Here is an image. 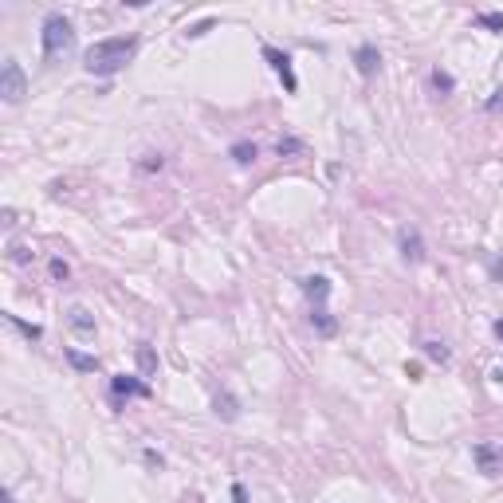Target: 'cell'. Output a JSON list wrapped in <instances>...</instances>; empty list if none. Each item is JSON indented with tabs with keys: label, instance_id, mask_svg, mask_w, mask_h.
<instances>
[{
	"label": "cell",
	"instance_id": "obj_1",
	"mask_svg": "<svg viewBox=\"0 0 503 503\" xmlns=\"http://www.w3.org/2000/svg\"><path fill=\"white\" fill-rule=\"evenodd\" d=\"M134 55H138V36L95 40V44L83 51V71L95 75V79H110V75H119Z\"/></svg>",
	"mask_w": 503,
	"mask_h": 503
},
{
	"label": "cell",
	"instance_id": "obj_2",
	"mask_svg": "<svg viewBox=\"0 0 503 503\" xmlns=\"http://www.w3.org/2000/svg\"><path fill=\"white\" fill-rule=\"evenodd\" d=\"M40 40H44V63H55V59L75 51V24L63 12H47L44 28H40Z\"/></svg>",
	"mask_w": 503,
	"mask_h": 503
},
{
	"label": "cell",
	"instance_id": "obj_3",
	"mask_svg": "<svg viewBox=\"0 0 503 503\" xmlns=\"http://www.w3.org/2000/svg\"><path fill=\"white\" fill-rule=\"evenodd\" d=\"M134 397L150 401V397H154L150 382H142V377H134V374H114L110 377V405H114L119 413L126 409V401H134Z\"/></svg>",
	"mask_w": 503,
	"mask_h": 503
},
{
	"label": "cell",
	"instance_id": "obj_4",
	"mask_svg": "<svg viewBox=\"0 0 503 503\" xmlns=\"http://www.w3.org/2000/svg\"><path fill=\"white\" fill-rule=\"evenodd\" d=\"M24 95H28V79H24V67L16 63V59H4L0 63V99L8 102V107H20L24 102Z\"/></svg>",
	"mask_w": 503,
	"mask_h": 503
},
{
	"label": "cell",
	"instance_id": "obj_5",
	"mask_svg": "<svg viewBox=\"0 0 503 503\" xmlns=\"http://www.w3.org/2000/svg\"><path fill=\"white\" fill-rule=\"evenodd\" d=\"M260 55H264V63L272 67V75H275V79L284 83V91H287V95H295V91H299V79H295L291 55H287V51H279V47H272V44H264V47H260Z\"/></svg>",
	"mask_w": 503,
	"mask_h": 503
},
{
	"label": "cell",
	"instance_id": "obj_6",
	"mask_svg": "<svg viewBox=\"0 0 503 503\" xmlns=\"http://www.w3.org/2000/svg\"><path fill=\"white\" fill-rule=\"evenodd\" d=\"M472 460H476V468L484 472V476H499L503 472V452H499V444H492V440L472 444Z\"/></svg>",
	"mask_w": 503,
	"mask_h": 503
},
{
	"label": "cell",
	"instance_id": "obj_7",
	"mask_svg": "<svg viewBox=\"0 0 503 503\" xmlns=\"http://www.w3.org/2000/svg\"><path fill=\"white\" fill-rule=\"evenodd\" d=\"M299 291L307 295V303H311V307H327L334 284H330L327 275H303V279H299Z\"/></svg>",
	"mask_w": 503,
	"mask_h": 503
},
{
	"label": "cell",
	"instance_id": "obj_8",
	"mask_svg": "<svg viewBox=\"0 0 503 503\" xmlns=\"http://www.w3.org/2000/svg\"><path fill=\"white\" fill-rule=\"evenodd\" d=\"M397 252H401L405 264H421L425 260V240L417 229H401L397 232Z\"/></svg>",
	"mask_w": 503,
	"mask_h": 503
},
{
	"label": "cell",
	"instance_id": "obj_9",
	"mask_svg": "<svg viewBox=\"0 0 503 503\" xmlns=\"http://www.w3.org/2000/svg\"><path fill=\"white\" fill-rule=\"evenodd\" d=\"M354 67L362 79H374L377 71H382V51H377V44H362L354 51Z\"/></svg>",
	"mask_w": 503,
	"mask_h": 503
},
{
	"label": "cell",
	"instance_id": "obj_10",
	"mask_svg": "<svg viewBox=\"0 0 503 503\" xmlns=\"http://www.w3.org/2000/svg\"><path fill=\"white\" fill-rule=\"evenodd\" d=\"M307 322L315 327V334H319V339H334V334H339V319H334V315H330L327 307H311Z\"/></svg>",
	"mask_w": 503,
	"mask_h": 503
},
{
	"label": "cell",
	"instance_id": "obj_11",
	"mask_svg": "<svg viewBox=\"0 0 503 503\" xmlns=\"http://www.w3.org/2000/svg\"><path fill=\"white\" fill-rule=\"evenodd\" d=\"M67 327H71L75 334H83V339H91L95 330H99L95 327V315L87 311V307H67Z\"/></svg>",
	"mask_w": 503,
	"mask_h": 503
},
{
	"label": "cell",
	"instance_id": "obj_12",
	"mask_svg": "<svg viewBox=\"0 0 503 503\" xmlns=\"http://www.w3.org/2000/svg\"><path fill=\"white\" fill-rule=\"evenodd\" d=\"M63 358L71 362V370H79V374H95V370L102 366L99 354H83L79 346H67V350H63Z\"/></svg>",
	"mask_w": 503,
	"mask_h": 503
},
{
	"label": "cell",
	"instance_id": "obj_13",
	"mask_svg": "<svg viewBox=\"0 0 503 503\" xmlns=\"http://www.w3.org/2000/svg\"><path fill=\"white\" fill-rule=\"evenodd\" d=\"M229 157H232L236 165H244V169H248V165H256L260 146H256V142H248V138H240V142H232V146H229Z\"/></svg>",
	"mask_w": 503,
	"mask_h": 503
},
{
	"label": "cell",
	"instance_id": "obj_14",
	"mask_svg": "<svg viewBox=\"0 0 503 503\" xmlns=\"http://www.w3.org/2000/svg\"><path fill=\"white\" fill-rule=\"evenodd\" d=\"M212 413H217L220 421H236V417H240V401L229 394V389H224V394L212 397Z\"/></svg>",
	"mask_w": 503,
	"mask_h": 503
},
{
	"label": "cell",
	"instance_id": "obj_15",
	"mask_svg": "<svg viewBox=\"0 0 503 503\" xmlns=\"http://www.w3.org/2000/svg\"><path fill=\"white\" fill-rule=\"evenodd\" d=\"M429 83H432V91H437L440 99L456 91V79H452V75L444 71V67H432V71H429Z\"/></svg>",
	"mask_w": 503,
	"mask_h": 503
},
{
	"label": "cell",
	"instance_id": "obj_16",
	"mask_svg": "<svg viewBox=\"0 0 503 503\" xmlns=\"http://www.w3.org/2000/svg\"><path fill=\"white\" fill-rule=\"evenodd\" d=\"M138 370H142V377H154L157 374V354L150 342H138Z\"/></svg>",
	"mask_w": 503,
	"mask_h": 503
},
{
	"label": "cell",
	"instance_id": "obj_17",
	"mask_svg": "<svg viewBox=\"0 0 503 503\" xmlns=\"http://www.w3.org/2000/svg\"><path fill=\"white\" fill-rule=\"evenodd\" d=\"M4 319H8V327H16L20 330V334H24V339L28 342H40V339H44V327H40V322H24V319H20V315H4Z\"/></svg>",
	"mask_w": 503,
	"mask_h": 503
},
{
	"label": "cell",
	"instance_id": "obj_18",
	"mask_svg": "<svg viewBox=\"0 0 503 503\" xmlns=\"http://www.w3.org/2000/svg\"><path fill=\"white\" fill-rule=\"evenodd\" d=\"M421 350H425V358H429V362H440V366H449V362H452V350L444 346V342H437V339H425Z\"/></svg>",
	"mask_w": 503,
	"mask_h": 503
},
{
	"label": "cell",
	"instance_id": "obj_19",
	"mask_svg": "<svg viewBox=\"0 0 503 503\" xmlns=\"http://www.w3.org/2000/svg\"><path fill=\"white\" fill-rule=\"evenodd\" d=\"M275 154L279 157H295V154H303V138H279V142H275Z\"/></svg>",
	"mask_w": 503,
	"mask_h": 503
},
{
	"label": "cell",
	"instance_id": "obj_20",
	"mask_svg": "<svg viewBox=\"0 0 503 503\" xmlns=\"http://www.w3.org/2000/svg\"><path fill=\"white\" fill-rule=\"evenodd\" d=\"M472 24H476V28H487V32H503V12H480Z\"/></svg>",
	"mask_w": 503,
	"mask_h": 503
},
{
	"label": "cell",
	"instance_id": "obj_21",
	"mask_svg": "<svg viewBox=\"0 0 503 503\" xmlns=\"http://www.w3.org/2000/svg\"><path fill=\"white\" fill-rule=\"evenodd\" d=\"M47 272H51V279H55V284H63L67 275H71V267H67V260H59V256H55L51 264H47Z\"/></svg>",
	"mask_w": 503,
	"mask_h": 503
},
{
	"label": "cell",
	"instance_id": "obj_22",
	"mask_svg": "<svg viewBox=\"0 0 503 503\" xmlns=\"http://www.w3.org/2000/svg\"><path fill=\"white\" fill-rule=\"evenodd\" d=\"M162 165H165V157H162V154H142L138 169H142V174H154V169H162Z\"/></svg>",
	"mask_w": 503,
	"mask_h": 503
},
{
	"label": "cell",
	"instance_id": "obj_23",
	"mask_svg": "<svg viewBox=\"0 0 503 503\" xmlns=\"http://www.w3.org/2000/svg\"><path fill=\"white\" fill-rule=\"evenodd\" d=\"M212 24H217V20H212V16H205V20H197V24H193L189 32H185V36H189V40H201V36H205V32H209Z\"/></svg>",
	"mask_w": 503,
	"mask_h": 503
},
{
	"label": "cell",
	"instance_id": "obj_24",
	"mask_svg": "<svg viewBox=\"0 0 503 503\" xmlns=\"http://www.w3.org/2000/svg\"><path fill=\"white\" fill-rule=\"evenodd\" d=\"M8 256H12V264H20V267L32 264V252H28L24 244H12V248H8Z\"/></svg>",
	"mask_w": 503,
	"mask_h": 503
},
{
	"label": "cell",
	"instance_id": "obj_25",
	"mask_svg": "<svg viewBox=\"0 0 503 503\" xmlns=\"http://www.w3.org/2000/svg\"><path fill=\"white\" fill-rule=\"evenodd\" d=\"M142 460H146L150 468H157V472L165 468V456H162V452H154V449H146V452H142Z\"/></svg>",
	"mask_w": 503,
	"mask_h": 503
},
{
	"label": "cell",
	"instance_id": "obj_26",
	"mask_svg": "<svg viewBox=\"0 0 503 503\" xmlns=\"http://www.w3.org/2000/svg\"><path fill=\"white\" fill-rule=\"evenodd\" d=\"M487 272H492V279H499V284H503V260H499V256L487 260Z\"/></svg>",
	"mask_w": 503,
	"mask_h": 503
},
{
	"label": "cell",
	"instance_id": "obj_27",
	"mask_svg": "<svg viewBox=\"0 0 503 503\" xmlns=\"http://www.w3.org/2000/svg\"><path fill=\"white\" fill-rule=\"evenodd\" d=\"M499 107H503V87H499V91H492V99L484 102V110H499Z\"/></svg>",
	"mask_w": 503,
	"mask_h": 503
},
{
	"label": "cell",
	"instance_id": "obj_28",
	"mask_svg": "<svg viewBox=\"0 0 503 503\" xmlns=\"http://www.w3.org/2000/svg\"><path fill=\"white\" fill-rule=\"evenodd\" d=\"M232 503H248V487L244 484H232Z\"/></svg>",
	"mask_w": 503,
	"mask_h": 503
},
{
	"label": "cell",
	"instance_id": "obj_29",
	"mask_svg": "<svg viewBox=\"0 0 503 503\" xmlns=\"http://www.w3.org/2000/svg\"><path fill=\"white\" fill-rule=\"evenodd\" d=\"M405 374H409L413 382H421V362H405Z\"/></svg>",
	"mask_w": 503,
	"mask_h": 503
},
{
	"label": "cell",
	"instance_id": "obj_30",
	"mask_svg": "<svg viewBox=\"0 0 503 503\" xmlns=\"http://www.w3.org/2000/svg\"><path fill=\"white\" fill-rule=\"evenodd\" d=\"M4 229H8V232L16 229V212H12V209H4Z\"/></svg>",
	"mask_w": 503,
	"mask_h": 503
},
{
	"label": "cell",
	"instance_id": "obj_31",
	"mask_svg": "<svg viewBox=\"0 0 503 503\" xmlns=\"http://www.w3.org/2000/svg\"><path fill=\"white\" fill-rule=\"evenodd\" d=\"M492 334H495V339L503 342V319H495V322H492Z\"/></svg>",
	"mask_w": 503,
	"mask_h": 503
},
{
	"label": "cell",
	"instance_id": "obj_32",
	"mask_svg": "<svg viewBox=\"0 0 503 503\" xmlns=\"http://www.w3.org/2000/svg\"><path fill=\"white\" fill-rule=\"evenodd\" d=\"M492 382H495V385H503V366H495V370H492Z\"/></svg>",
	"mask_w": 503,
	"mask_h": 503
},
{
	"label": "cell",
	"instance_id": "obj_33",
	"mask_svg": "<svg viewBox=\"0 0 503 503\" xmlns=\"http://www.w3.org/2000/svg\"><path fill=\"white\" fill-rule=\"evenodd\" d=\"M4 503H16V495H12L8 487H4Z\"/></svg>",
	"mask_w": 503,
	"mask_h": 503
}]
</instances>
